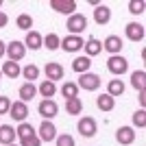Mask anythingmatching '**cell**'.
Wrapping results in <instances>:
<instances>
[{
    "label": "cell",
    "mask_w": 146,
    "mask_h": 146,
    "mask_svg": "<svg viewBox=\"0 0 146 146\" xmlns=\"http://www.w3.org/2000/svg\"><path fill=\"white\" fill-rule=\"evenodd\" d=\"M107 70H109L113 76H122V74L129 72V61L122 55H111L107 59Z\"/></svg>",
    "instance_id": "cell-1"
},
{
    "label": "cell",
    "mask_w": 146,
    "mask_h": 146,
    "mask_svg": "<svg viewBox=\"0 0 146 146\" xmlns=\"http://www.w3.org/2000/svg\"><path fill=\"white\" fill-rule=\"evenodd\" d=\"M79 90H85V92H96L100 87V76L96 72H85V74H79V81H76Z\"/></svg>",
    "instance_id": "cell-2"
},
{
    "label": "cell",
    "mask_w": 146,
    "mask_h": 146,
    "mask_svg": "<svg viewBox=\"0 0 146 146\" xmlns=\"http://www.w3.org/2000/svg\"><path fill=\"white\" fill-rule=\"evenodd\" d=\"M66 29L70 35H81L83 31L87 29V18L83 15V13H74V15H70L66 22Z\"/></svg>",
    "instance_id": "cell-3"
},
{
    "label": "cell",
    "mask_w": 146,
    "mask_h": 146,
    "mask_svg": "<svg viewBox=\"0 0 146 146\" xmlns=\"http://www.w3.org/2000/svg\"><path fill=\"white\" fill-rule=\"evenodd\" d=\"M83 44H85V39L81 35H66L63 39H61L59 48L66 50V52H79L81 48H83Z\"/></svg>",
    "instance_id": "cell-4"
},
{
    "label": "cell",
    "mask_w": 146,
    "mask_h": 146,
    "mask_svg": "<svg viewBox=\"0 0 146 146\" xmlns=\"http://www.w3.org/2000/svg\"><path fill=\"white\" fill-rule=\"evenodd\" d=\"M26 55V46L24 42H18V39H13V42L7 44V57H9V61H22Z\"/></svg>",
    "instance_id": "cell-5"
},
{
    "label": "cell",
    "mask_w": 146,
    "mask_h": 146,
    "mask_svg": "<svg viewBox=\"0 0 146 146\" xmlns=\"http://www.w3.org/2000/svg\"><path fill=\"white\" fill-rule=\"evenodd\" d=\"M76 131H79L83 137H94L96 131H98V124H96V120H94L92 116H85V118H81V120H79Z\"/></svg>",
    "instance_id": "cell-6"
},
{
    "label": "cell",
    "mask_w": 146,
    "mask_h": 146,
    "mask_svg": "<svg viewBox=\"0 0 146 146\" xmlns=\"http://www.w3.org/2000/svg\"><path fill=\"white\" fill-rule=\"evenodd\" d=\"M50 9H55L57 13H63V15H74L76 13V2L74 0H50Z\"/></svg>",
    "instance_id": "cell-7"
},
{
    "label": "cell",
    "mask_w": 146,
    "mask_h": 146,
    "mask_svg": "<svg viewBox=\"0 0 146 146\" xmlns=\"http://www.w3.org/2000/svg\"><path fill=\"white\" fill-rule=\"evenodd\" d=\"M37 137L42 142H52L57 137V127L52 124V120H44L37 129Z\"/></svg>",
    "instance_id": "cell-8"
},
{
    "label": "cell",
    "mask_w": 146,
    "mask_h": 146,
    "mask_svg": "<svg viewBox=\"0 0 146 146\" xmlns=\"http://www.w3.org/2000/svg\"><path fill=\"white\" fill-rule=\"evenodd\" d=\"M37 111H39V116L44 118V120H52V118L59 113V105L50 98V100H42L39 103V107H37Z\"/></svg>",
    "instance_id": "cell-9"
},
{
    "label": "cell",
    "mask_w": 146,
    "mask_h": 146,
    "mask_svg": "<svg viewBox=\"0 0 146 146\" xmlns=\"http://www.w3.org/2000/svg\"><path fill=\"white\" fill-rule=\"evenodd\" d=\"M124 33H127V37L131 42H142L144 35H146L144 24H140V22H129V24L124 26Z\"/></svg>",
    "instance_id": "cell-10"
},
{
    "label": "cell",
    "mask_w": 146,
    "mask_h": 146,
    "mask_svg": "<svg viewBox=\"0 0 146 146\" xmlns=\"http://www.w3.org/2000/svg\"><path fill=\"white\" fill-rule=\"evenodd\" d=\"M44 72H46V81H52V83L63 79V66L57 63V61H48L46 68H44Z\"/></svg>",
    "instance_id": "cell-11"
},
{
    "label": "cell",
    "mask_w": 146,
    "mask_h": 146,
    "mask_svg": "<svg viewBox=\"0 0 146 146\" xmlns=\"http://www.w3.org/2000/svg\"><path fill=\"white\" fill-rule=\"evenodd\" d=\"M9 116H11L15 122H24V120H26V116H29V105L22 103V100H15V103H11Z\"/></svg>",
    "instance_id": "cell-12"
},
{
    "label": "cell",
    "mask_w": 146,
    "mask_h": 146,
    "mask_svg": "<svg viewBox=\"0 0 146 146\" xmlns=\"http://www.w3.org/2000/svg\"><path fill=\"white\" fill-rule=\"evenodd\" d=\"M122 39L120 35H107L105 37V42H103V48L109 52V55H120V50H122Z\"/></svg>",
    "instance_id": "cell-13"
},
{
    "label": "cell",
    "mask_w": 146,
    "mask_h": 146,
    "mask_svg": "<svg viewBox=\"0 0 146 146\" xmlns=\"http://www.w3.org/2000/svg\"><path fill=\"white\" fill-rule=\"evenodd\" d=\"M109 20H111V9H109L107 5H98V7H94V22H96L98 26L109 24Z\"/></svg>",
    "instance_id": "cell-14"
},
{
    "label": "cell",
    "mask_w": 146,
    "mask_h": 146,
    "mask_svg": "<svg viewBox=\"0 0 146 146\" xmlns=\"http://www.w3.org/2000/svg\"><path fill=\"white\" fill-rule=\"evenodd\" d=\"M116 140H118V144H122V146L133 144V142H135V131H133V127H120V129L116 131Z\"/></svg>",
    "instance_id": "cell-15"
},
{
    "label": "cell",
    "mask_w": 146,
    "mask_h": 146,
    "mask_svg": "<svg viewBox=\"0 0 146 146\" xmlns=\"http://www.w3.org/2000/svg\"><path fill=\"white\" fill-rule=\"evenodd\" d=\"M24 46L31 50H39L44 46V37L37 33V31H29L26 33V39H24Z\"/></svg>",
    "instance_id": "cell-16"
},
{
    "label": "cell",
    "mask_w": 146,
    "mask_h": 146,
    "mask_svg": "<svg viewBox=\"0 0 146 146\" xmlns=\"http://www.w3.org/2000/svg\"><path fill=\"white\" fill-rule=\"evenodd\" d=\"M83 48H85V57H96V55H100L103 52V42H98L96 37H90L85 44H83Z\"/></svg>",
    "instance_id": "cell-17"
},
{
    "label": "cell",
    "mask_w": 146,
    "mask_h": 146,
    "mask_svg": "<svg viewBox=\"0 0 146 146\" xmlns=\"http://www.w3.org/2000/svg\"><path fill=\"white\" fill-rule=\"evenodd\" d=\"M15 129L11 127V124H0V144H5V146H9V144H13L15 142Z\"/></svg>",
    "instance_id": "cell-18"
},
{
    "label": "cell",
    "mask_w": 146,
    "mask_h": 146,
    "mask_svg": "<svg viewBox=\"0 0 146 146\" xmlns=\"http://www.w3.org/2000/svg\"><path fill=\"white\" fill-rule=\"evenodd\" d=\"M90 68H92V59H90V57H85V55L76 57V59L72 61V70H74L76 74H85V72H90Z\"/></svg>",
    "instance_id": "cell-19"
},
{
    "label": "cell",
    "mask_w": 146,
    "mask_h": 146,
    "mask_svg": "<svg viewBox=\"0 0 146 146\" xmlns=\"http://www.w3.org/2000/svg\"><path fill=\"white\" fill-rule=\"evenodd\" d=\"M0 72L5 74V76H9V79H18L20 74H22V68H20L15 61H5L2 68H0Z\"/></svg>",
    "instance_id": "cell-20"
},
{
    "label": "cell",
    "mask_w": 146,
    "mask_h": 146,
    "mask_svg": "<svg viewBox=\"0 0 146 146\" xmlns=\"http://www.w3.org/2000/svg\"><path fill=\"white\" fill-rule=\"evenodd\" d=\"M96 107L100 111H111L113 107H116V98H111L107 92L105 94H100V96H96Z\"/></svg>",
    "instance_id": "cell-21"
},
{
    "label": "cell",
    "mask_w": 146,
    "mask_h": 146,
    "mask_svg": "<svg viewBox=\"0 0 146 146\" xmlns=\"http://www.w3.org/2000/svg\"><path fill=\"white\" fill-rule=\"evenodd\" d=\"M20 100L22 103H29V100H33V98L37 96V87H35V83H24V85L20 87Z\"/></svg>",
    "instance_id": "cell-22"
},
{
    "label": "cell",
    "mask_w": 146,
    "mask_h": 146,
    "mask_svg": "<svg viewBox=\"0 0 146 146\" xmlns=\"http://www.w3.org/2000/svg\"><path fill=\"white\" fill-rule=\"evenodd\" d=\"M131 85H133L137 92L146 90V72L144 70H135V72L131 74Z\"/></svg>",
    "instance_id": "cell-23"
},
{
    "label": "cell",
    "mask_w": 146,
    "mask_h": 146,
    "mask_svg": "<svg viewBox=\"0 0 146 146\" xmlns=\"http://www.w3.org/2000/svg\"><path fill=\"white\" fill-rule=\"evenodd\" d=\"M37 94H42L44 96V100H50V98L57 94V85L52 83V81H44L42 85L37 87Z\"/></svg>",
    "instance_id": "cell-24"
},
{
    "label": "cell",
    "mask_w": 146,
    "mask_h": 146,
    "mask_svg": "<svg viewBox=\"0 0 146 146\" xmlns=\"http://www.w3.org/2000/svg\"><path fill=\"white\" fill-rule=\"evenodd\" d=\"M107 94H109L111 98L122 96V94H124V83H122V79H111L109 85H107Z\"/></svg>",
    "instance_id": "cell-25"
},
{
    "label": "cell",
    "mask_w": 146,
    "mask_h": 146,
    "mask_svg": "<svg viewBox=\"0 0 146 146\" xmlns=\"http://www.w3.org/2000/svg\"><path fill=\"white\" fill-rule=\"evenodd\" d=\"M66 111L68 116H79L81 111H83V103H81V98H70V100H66Z\"/></svg>",
    "instance_id": "cell-26"
},
{
    "label": "cell",
    "mask_w": 146,
    "mask_h": 146,
    "mask_svg": "<svg viewBox=\"0 0 146 146\" xmlns=\"http://www.w3.org/2000/svg\"><path fill=\"white\" fill-rule=\"evenodd\" d=\"M61 94L66 96V100L76 98V96H79V85H76V83H72V81H68V83H63V87H61Z\"/></svg>",
    "instance_id": "cell-27"
},
{
    "label": "cell",
    "mask_w": 146,
    "mask_h": 146,
    "mask_svg": "<svg viewBox=\"0 0 146 146\" xmlns=\"http://www.w3.org/2000/svg\"><path fill=\"white\" fill-rule=\"evenodd\" d=\"M37 131L33 129V124H29V122H20V127L15 129V135H18L20 140H24V137H31V135H35Z\"/></svg>",
    "instance_id": "cell-28"
},
{
    "label": "cell",
    "mask_w": 146,
    "mask_h": 146,
    "mask_svg": "<svg viewBox=\"0 0 146 146\" xmlns=\"http://www.w3.org/2000/svg\"><path fill=\"white\" fill-rule=\"evenodd\" d=\"M22 76L26 79V83H33V81L39 76V68L37 66H33V63H29V66H24L22 68Z\"/></svg>",
    "instance_id": "cell-29"
},
{
    "label": "cell",
    "mask_w": 146,
    "mask_h": 146,
    "mask_svg": "<svg viewBox=\"0 0 146 146\" xmlns=\"http://www.w3.org/2000/svg\"><path fill=\"white\" fill-rule=\"evenodd\" d=\"M59 44H61V37L57 35V33H48V35L44 37V46H46L48 50H57Z\"/></svg>",
    "instance_id": "cell-30"
},
{
    "label": "cell",
    "mask_w": 146,
    "mask_h": 146,
    "mask_svg": "<svg viewBox=\"0 0 146 146\" xmlns=\"http://www.w3.org/2000/svg\"><path fill=\"white\" fill-rule=\"evenodd\" d=\"M15 24H18V29H22V31H26V33H29L31 26H33V18H31L29 13H22V15H18Z\"/></svg>",
    "instance_id": "cell-31"
},
{
    "label": "cell",
    "mask_w": 146,
    "mask_h": 146,
    "mask_svg": "<svg viewBox=\"0 0 146 146\" xmlns=\"http://www.w3.org/2000/svg\"><path fill=\"white\" fill-rule=\"evenodd\" d=\"M133 124H135L137 129H144V127H146V111H144V109H137V111L133 113Z\"/></svg>",
    "instance_id": "cell-32"
},
{
    "label": "cell",
    "mask_w": 146,
    "mask_h": 146,
    "mask_svg": "<svg viewBox=\"0 0 146 146\" xmlns=\"http://www.w3.org/2000/svg\"><path fill=\"white\" fill-rule=\"evenodd\" d=\"M144 2L142 0H131L129 2V13H133V15H140V13H144Z\"/></svg>",
    "instance_id": "cell-33"
},
{
    "label": "cell",
    "mask_w": 146,
    "mask_h": 146,
    "mask_svg": "<svg viewBox=\"0 0 146 146\" xmlns=\"http://www.w3.org/2000/svg\"><path fill=\"white\" fill-rule=\"evenodd\" d=\"M55 144L57 146H74V137L72 135H68V133H61L55 137Z\"/></svg>",
    "instance_id": "cell-34"
},
{
    "label": "cell",
    "mask_w": 146,
    "mask_h": 146,
    "mask_svg": "<svg viewBox=\"0 0 146 146\" xmlns=\"http://www.w3.org/2000/svg\"><path fill=\"white\" fill-rule=\"evenodd\" d=\"M20 146H42V140L35 135H31V137H24V140H20Z\"/></svg>",
    "instance_id": "cell-35"
},
{
    "label": "cell",
    "mask_w": 146,
    "mask_h": 146,
    "mask_svg": "<svg viewBox=\"0 0 146 146\" xmlns=\"http://www.w3.org/2000/svg\"><path fill=\"white\" fill-rule=\"evenodd\" d=\"M9 109H11L9 96H0V116H2V113H9Z\"/></svg>",
    "instance_id": "cell-36"
},
{
    "label": "cell",
    "mask_w": 146,
    "mask_h": 146,
    "mask_svg": "<svg viewBox=\"0 0 146 146\" xmlns=\"http://www.w3.org/2000/svg\"><path fill=\"white\" fill-rule=\"evenodd\" d=\"M7 24H9V15L5 11H0V29H5Z\"/></svg>",
    "instance_id": "cell-37"
},
{
    "label": "cell",
    "mask_w": 146,
    "mask_h": 146,
    "mask_svg": "<svg viewBox=\"0 0 146 146\" xmlns=\"http://www.w3.org/2000/svg\"><path fill=\"white\" fill-rule=\"evenodd\" d=\"M5 55H7V44L2 42V39H0V59H2Z\"/></svg>",
    "instance_id": "cell-38"
},
{
    "label": "cell",
    "mask_w": 146,
    "mask_h": 146,
    "mask_svg": "<svg viewBox=\"0 0 146 146\" xmlns=\"http://www.w3.org/2000/svg\"><path fill=\"white\" fill-rule=\"evenodd\" d=\"M140 105H142L140 109H144V105H146V90H144V92H140Z\"/></svg>",
    "instance_id": "cell-39"
},
{
    "label": "cell",
    "mask_w": 146,
    "mask_h": 146,
    "mask_svg": "<svg viewBox=\"0 0 146 146\" xmlns=\"http://www.w3.org/2000/svg\"><path fill=\"white\" fill-rule=\"evenodd\" d=\"M9 146H20V144H9Z\"/></svg>",
    "instance_id": "cell-40"
},
{
    "label": "cell",
    "mask_w": 146,
    "mask_h": 146,
    "mask_svg": "<svg viewBox=\"0 0 146 146\" xmlns=\"http://www.w3.org/2000/svg\"><path fill=\"white\" fill-rule=\"evenodd\" d=\"M0 79H2V72H0Z\"/></svg>",
    "instance_id": "cell-41"
},
{
    "label": "cell",
    "mask_w": 146,
    "mask_h": 146,
    "mask_svg": "<svg viewBox=\"0 0 146 146\" xmlns=\"http://www.w3.org/2000/svg\"><path fill=\"white\" fill-rule=\"evenodd\" d=\"M0 7H2V2H0Z\"/></svg>",
    "instance_id": "cell-42"
}]
</instances>
